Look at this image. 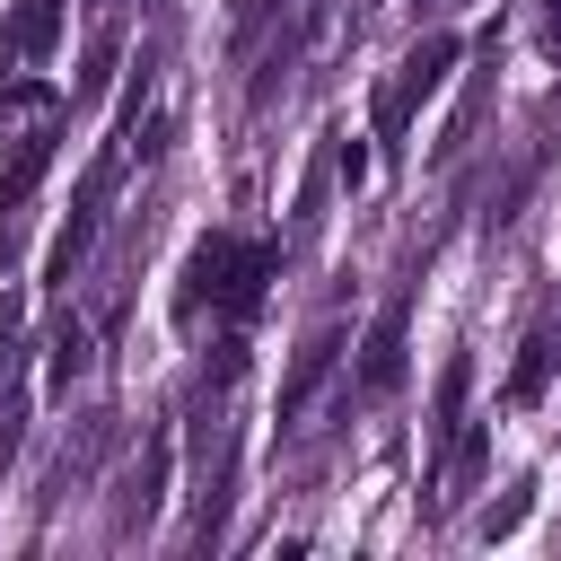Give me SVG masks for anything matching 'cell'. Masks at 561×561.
Listing matches in <instances>:
<instances>
[{"instance_id": "cell-4", "label": "cell", "mask_w": 561, "mask_h": 561, "mask_svg": "<svg viewBox=\"0 0 561 561\" xmlns=\"http://www.w3.org/2000/svg\"><path fill=\"white\" fill-rule=\"evenodd\" d=\"M403 333H412V298L394 289V298L377 307V324H368V342H359V386H368V394H386V386L403 377Z\"/></svg>"}, {"instance_id": "cell-2", "label": "cell", "mask_w": 561, "mask_h": 561, "mask_svg": "<svg viewBox=\"0 0 561 561\" xmlns=\"http://www.w3.org/2000/svg\"><path fill=\"white\" fill-rule=\"evenodd\" d=\"M456 53H465L456 35H421V44H412V53L394 61V79L377 88V131H368V140H386V149H403V140H412V114H421V105H430V96L447 88V70H456Z\"/></svg>"}, {"instance_id": "cell-10", "label": "cell", "mask_w": 561, "mask_h": 561, "mask_svg": "<svg viewBox=\"0 0 561 561\" xmlns=\"http://www.w3.org/2000/svg\"><path fill=\"white\" fill-rule=\"evenodd\" d=\"M482 114H491V70H473V88L456 96V114H447V131H438V158H465L473 131H482Z\"/></svg>"}, {"instance_id": "cell-1", "label": "cell", "mask_w": 561, "mask_h": 561, "mask_svg": "<svg viewBox=\"0 0 561 561\" xmlns=\"http://www.w3.org/2000/svg\"><path fill=\"white\" fill-rule=\"evenodd\" d=\"M272 272H280V245H263V237H202L193 263H184V298H175V316H202V307L245 316V307L263 298Z\"/></svg>"}, {"instance_id": "cell-5", "label": "cell", "mask_w": 561, "mask_h": 561, "mask_svg": "<svg viewBox=\"0 0 561 561\" xmlns=\"http://www.w3.org/2000/svg\"><path fill=\"white\" fill-rule=\"evenodd\" d=\"M333 351H342V324H316L307 342H298V359H289V377H280V403H272V421L289 430L298 412H307V394L333 377Z\"/></svg>"}, {"instance_id": "cell-14", "label": "cell", "mask_w": 561, "mask_h": 561, "mask_svg": "<svg viewBox=\"0 0 561 561\" xmlns=\"http://www.w3.org/2000/svg\"><path fill=\"white\" fill-rule=\"evenodd\" d=\"M526 508H535V482H517L500 508H482V543H500V535H517L526 526Z\"/></svg>"}, {"instance_id": "cell-7", "label": "cell", "mask_w": 561, "mask_h": 561, "mask_svg": "<svg viewBox=\"0 0 561 561\" xmlns=\"http://www.w3.org/2000/svg\"><path fill=\"white\" fill-rule=\"evenodd\" d=\"M53 149H61V131H53V123H35V131L18 140V158L0 167V219L35 202V184H44V167H53Z\"/></svg>"}, {"instance_id": "cell-13", "label": "cell", "mask_w": 561, "mask_h": 561, "mask_svg": "<svg viewBox=\"0 0 561 561\" xmlns=\"http://www.w3.org/2000/svg\"><path fill=\"white\" fill-rule=\"evenodd\" d=\"M368 167H377V149H368V131H333V175L359 193L368 184Z\"/></svg>"}, {"instance_id": "cell-8", "label": "cell", "mask_w": 561, "mask_h": 561, "mask_svg": "<svg viewBox=\"0 0 561 561\" xmlns=\"http://www.w3.org/2000/svg\"><path fill=\"white\" fill-rule=\"evenodd\" d=\"M552 368H561V333H526V351H517V368H508V403H517V412L543 403Z\"/></svg>"}, {"instance_id": "cell-3", "label": "cell", "mask_w": 561, "mask_h": 561, "mask_svg": "<svg viewBox=\"0 0 561 561\" xmlns=\"http://www.w3.org/2000/svg\"><path fill=\"white\" fill-rule=\"evenodd\" d=\"M123 131L96 149V167L79 175V202H70V219H61V237H53V254H44V289H70V263L96 245V228H105V202H114V184H123Z\"/></svg>"}, {"instance_id": "cell-11", "label": "cell", "mask_w": 561, "mask_h": 561, "mask_svg": "<svg viewBox=\"0 0 561 561\" xmlns=\"http://www.w3.org/2000/svg\"><path fill=\"white\" fill-rule=\"evenodd\" d=\"M70 377H88V324H79V316L53 324V342H44V386L70 394Z\"/></svg>"}, {"instance_id": "cell-9", "label": "cell", "mask_w": 561, "mask_h": 561, "mask_svg": "<svg viewBox=\"0 0 561 561\" xmlns=\"http://www.w3.org/2000/svg\"><path fill=\"white\" fill-rule=\"evenodd\" d=\"M465 386H473V359L456 351V359L438 368V394H430V438H438V456H447V438L465 430Z\"/></svg>"}, {"instance_id": "cell-6", "label": "cell", "mask_w": 561, "mask_h": 561, "mask_svg": "<svg viewBox=\"0 0 561 561\" xmlns=\"http://www.w3.org/2000/svg\"><path fill=\"white\" fill-rule=\"evenodd\" d=\"M167 473H175V438H167V430H149V447H140V465H131V482H123V535L158 517V500H167Z\"/></svg>"}, {"instance_id": "cell-15", "label": "cell", "mask_w": 561, "mask_h": 561, "mask_svg": "<svg viewBox=\"0 0 561 561\" xmlns=\"http://www.w3.org/2000/svg\"><path fill=\"white\" fill-rule=\"evenodd\" d=\"M18 438H26V377H9V394H0V465L18 456Z\"/></svg>"}, {"instance_id": "cell-16", "label": "cell", "mask_w": 561, "mask_h": 561, "mask_svg": "<svg viewBox=\"0 0 561 561\" xmlns=\"http://www.w3.org/2000/svg\"><path fill=\"white\" fill-rule=\"evenodd\" d=\"M543 53L561 61V0H543Z\"/></svg>"}, {"instance_id": "cell-12", "label": "cell", "mask_w": 561, "mask_h": 561, "mask_svg": "<svg viewBox=\"0 0 561 561\" xmlns=\"http://www.w3.org/2000/svg\"><path fill=\"white\" fill-rule=\"evenodd\" d=\"M53 35H61V0H18V18H9L18 61H26V53H53Z\"/></svg>"}]
</instances>
